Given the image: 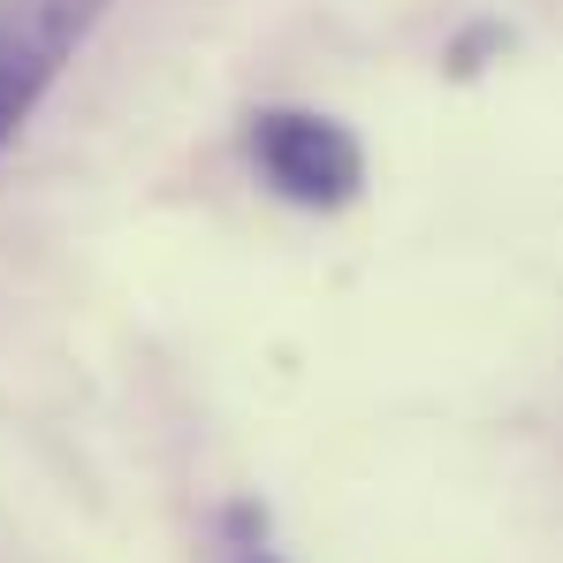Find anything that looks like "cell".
<instances>
[{"label": "cell", "mask_w": 563, "mask_h": 563, "mask_svg": "<svg viewBox=\"0 0 563 563\" xmlns=\"http://www.w3.org/2000/svg\"><path fill=\"white\" fill-rule=\"evenodd\" d=\"M114 0H0V153L38 114L54 77L77 62Z\"/></svg>", "instance_id": "cell-2"}, {"label": "cell", "mask_w": 563, "mask_h": 563, "mask_svg": "<svg viewBox=\"0 0 563 563\" xmlns=\"http://www.w3.org/2000/svg\"><path fill=\"white\" fill-rule=\"evenodd\" d=\"M244 145H252V168L267 176V190L289 206L335 213L366 190V145L320 107H260Z\"/></svg>", "instance_id": "cell-1"}, {"label": "cell", "mask_w": 563, "mask_h": 563, "mask_svg": "<svg viewBox=\"0 0 563 563\" xmlns=\"http://www.w3.org/2000/svg\"><path fill=\"white\" fill-rule=\"evenodd\" d=\"M236 563H282V556H267V549H244V556H236Z\"/></svg>", "instance_id": "cell-3"}]
</instances>
